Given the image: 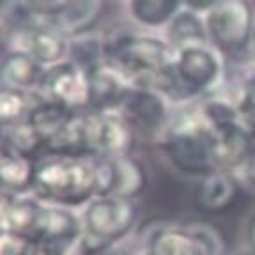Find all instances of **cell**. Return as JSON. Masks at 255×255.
I'll use <instances>...</instances> for the list:
<instances>
[{
	"label": "cell",
	"mask_w": 255,
	"mask_h": 255,
	"mask_svg": "<svg viewBox=\"0 0 255 255\" xmlns=\"http://www.w3.org/2000/svg\"><path fill=\"white\" fill-rule=\"evenodd\" d=\"M36 161L37 159L0 145V188L11 193H32Z\"/></svg>",
	"instance_id": "16"
},
{
	"label": "cell",
	"mask_w": 255,
	"mask_h": 255,
	"mask_svg": "<svg viewBox=\"0 0 255 255\" xmlns=\"http://www.w3.org/2000/svg\"><path fill=\"white\" fill-rule=\"evenodd\" d=\"M131 18L145 28H165L183 9V0H128Z\"/></svg>",
	"instance_id": "19"
},
{
	"label": "cell",
	"mask_w": 255,
	"mask_h": 255,
	"mask_svg": "<svg viewBox=\"0 0 255 255\" xmlns=\"http://www.w3.org/2000/svg\"><path fill=\"white\" fill-rule=\"evenodd\" d=\"M2 129H4V126H2V123H0V135H2Z\"/></svg>",
	"instance_id": "33"
},
{
	"label": "cell",
	"mask_w": 255,
	"mask_h": 255,
	"mask_svg": "<svg viewBox=\"0 0 255 255\" xmlns=\"http://www.w3.org/2000/svg\"><path fill=\"white\" fill-rule=\"evenodd\" d=\"M175 50L167 39L149 34H121L105 41L107 66L126 76L133 85H143L174 60Z\"/></svg>",
	"instance_id": "2"
},
{
	"label": "cell",
	"mask_w": 255,
	"mask_h": 255,
	"mask_svg": "<svg viewBox=\"0 0 255 255\" xmlns=\"http://www.w3.org/2000/svg\"><path fill=\"white\" fill-rule=\"evenodd\" d=\"M32 2L44 20L59 23V20L66 14L73 0H32Z\"/></svg>",
	"instance_id": "29"
},
{
	"label": "cell",
	"mask_w": 255,
	"mask_h": 255,
	"mask_svg": "<svg viewBox=\"0 0 255 255\" xmlns=\"http://www.w3.org/2000/svg\"><path fill=\"white\" fill-rule=\"evenodd\" d=\"M204 20L209 43L222 55H239L255 44V9L248 0H222Z\"/></svg>",
	"instance_id": "5"
},
{
	"label": "cell",
	"mask_w": 255,
	"mask_h": 255,
	"mask_svg": "<svg viewBox=\"0 0 255 255\" xmlns=\"http://www.w3.org/2000/svg\"><path fill=\"white\" fill-rule=\"evenodd\" d=\"M2 4H4V0H0V11H2Z\"/></svg>",
	"instance_id": "34"
},
{
	"label": "cell",
	"mask_w": 255,
	"mask_h": 255,
	"mask_svg": "<svg viewBox=\"0 0 255 255\" xmlns=\"http://www.w3.org/2000/svg\"><path fill=\"white\" fill-rule=\"evenodd\" d=\"M84 236L98 243L117 245L131 234L136 223L135 200L98 195L80 209Z\"/></svg>",
	"instance_id": "6"
},
{
	"label": "cell",
	"mask_w": 255,
	"mask_h": 255,
	"mask_svg": "<svg viewBox=\"0 0 255 255\" xmlns=\"http://www.w3.org/2000/svg\"><path fill=\"white\" fill-rule=\"evenodd\" d=\"M190 231L199 238V241L202 243V247L206 248L207 255H225V243L223 238L213 225L202 222H193L186 223Z\"/></svg>",
	"instance_id": "26"
},
{
	"label": "cell",
	"mask_w": 255,
	"mask_h": 255,
	"mask_svg": "<svg viewBox=\"0 0 255 255\" xmlns=\"http://www.w3.org/2000/svg\"><path fill=\"white\" fill-rule=\"evenodd\" d=\"M48 213L50 204L34 193H11L0 215V229H7L37 247L46 229Z\"/></svg>",
	"instance_id": "10"
},
{
	"label": "cell",
	"mask_w": 255,
	"mask_h": 255,
	"mask_svg": "<svg viewBox=\"0 0 255 255\" xmlns=\"http://www.w3.org/2000/svg\"><path fill=\"white\" fill-rule=\"evenodd\" d=\"M69 255H138V254L131 252L124 243H117V245L98 243V241H92V239L84 236Z\"/></svg>",
	"instance_id": "27"
},
{
	"label": "cell",
	"mask_w": 255,
	"mask_h": 255,
	"mask_svg": "<svg viewBox=\"0 0 255 255\" xmlns=\"http://www.w3.org/2000/svg\"><path fill=\"white\" fill-rule=\"evenodd\" d=\"M0 255H37V247L7 229H0Z\"/></svg>",
	"instance_id": "28"
},
{
	"label": "cell",
	"mask_w": 255,
	"mask_h": 255,
	"mask_svg": "<svg viewBox=\"0 0 255 255\" xmlns=\"http://www.w3.org/2000/svg\"><path fill=\"white\" fill-rule=\"evenodd\" d=\"M76 114H80V112H73L59 103H53V101H50V100L39 98V100L34 103V107H32L27 121L34 126L37 135L43 138L44 151H46L48 143L52 142V140L62 131L64 128L68 126L69 121H71Z\"/></svg>",
	"instance_id": "17"
},
{
	"label": "cell",
	"mask_w": 255,
	"mask_h": 255,
	"mask_svg": "<svg viewBox=\"0 0 255 255\" xmlns=\"http://www.w3.org/2000/svg\"><path fill=\"white\" fill-rule=\"evenodd\" d=\"M199 119L206 124L213 133H222L225 129H231L239 126V116L236 101L223 100V98H207L200 105Z\"/></svg>",
	"instance_id": "22"
},
{
	"label": "cell",
	"mask_w": 255,
	"mask_h": 255,
	"mask_svg": "<svg viewBox=\"0 0 255 255\" xmlns=\"http://www.w3.org/2000/svg\"><path fill=\"white\" fill-rule=\"evenodd\" d=\"M220 2H222V0H183V7L206 16L207 12L211 11V9H215Z\"/></svg>",
	"instance_id": "31"
},
{
	"label": "cell",
	"mask_w": 255,
	"mask_h": 255,
	"mask_svg": "<svg viewBox=\"0 0 255 255\" xmlns=\"http://www.w3.org/2000/svg\"><path fill=\"white\" fill-rule=\"evenodd\" d=\"M239 172H241V177H243L245 183L255 190V143L248 152V156L245 158L243 165L239 167Z\"/></svg>",
	"instance_id": "30"
},
{
	"label": "cell",
	"mask_w": 255,
	"mask_h": 255,
	"mask_svg": "<svg viewBox=\"0 0 255 255\" xmlns=\"http://www.w3.org/2000/svg\"><path fill=\"white\" fill-rule=\"evenodd\" d=\"M172 71L181 101L206 98L223 76L222 53L211 43L190 44L175 50Z\"/></svg>",
	"instance_id": "4"
},
{
	"label": "cell",
	"mask_w": 255,
	"mask_h": 255,
	"mask_svg": "<svg viewBox=\"0 0 255 255\" xmlns=\"http://www.w3.org/2000/svg\"><path fill=\"white\" fill-rule=\"evenodd\" d=\"M170 101L151 87L133 85L124 98L119 114L135 135L158 136L170 126Z\"/></svg>",
	"instance_id": "8"
},
{
	"label": "cell",
	"mask_w": 255,
	"mask_h": 255,
	"mask_svg": "<svg viewBox=\"0 0 255 255\" xmlns=\"http://www.w3.org/2000/svg\"><path fill=\"white\" fill-rule=\"evenodd\" d=\"M43 20L44 18L37 12L32 0H4L2 4L0 25L7 32H11L12 37L28 30Z\"/></svg>",
	"instance_id": "21"
},
{
	"label": "cell",
	"mask_w": 255,
	"mask_h": 255,
	"mask_svg": "<svg viewBox=\"0 0 255 255\" xmlns=\"http://www.w3.org/2000/svg\"><path fill=\"white\" fill-rule=\"evenodd\" d=\"M98 7H100V0H73L66 14L60 18L57 25L68 34L85 30L96 18Z\"/></svg>",
	"instance_id": "24"
},
{
	"label": "cell",
	"mask_w": 255,
	"mask_h": 255,
	"mask_svg": "<svg viewBox=\"0 0 255 255\" xmlns=\"http://www.w3.org/2000/svg\"><path fill=\"white\" fill-rule=\"evenodd\" d=\"M161 147L172 167L184 175L200 179L220 170L216 138L200 119L168 126Z\"/></svg>",
	"instance_id": "3"
},
{
	"label": "cell",
	"mask_w": 255,
	"mask_h": 255,
	"mask_svg": "<svg viewBox=\"0 0 255 255\" xmlns=\"http://www.w3.org/2000/svg\"><path fill=\"white\" fill-rule=\"evenodd\" d=\"M248 243H250L252 254L255 255V215L250 220V225H248Z\"/></svg>",
	"instance_id": "32"
},
{
	"label": "cell",
	"mask_w": 255,
	"mask_h": 255,
	"mask_svg": "<svg viewBox=\"0 0 255 255\" xmlns=\"http://www.w3.org/2000/svg\"><path fill=\"white\" fill-rule=\"evenodd\" d=\"M236 108L241 126L255 136V73H252L241 85Z\"/></svg>",
	"instance_id": "25"
},
{
	"label": "cell",
	"mask_w": 255,
	"mask_h": 255,
	"mask_svg": "<svg viewBox=\"0 0 255 255\" xmlns=\"http://www.w3.org/2000/svg\"><path fill=\"white\" fill-rule=\"evenodd\" d=\"M37 100L39 98L27 94L23 91L0 85V123L2 126L25 121Z\"/></svg>",
	"instance_id": "23"
},
{
	"label": "cell",
	"mask_w": 255,
	"mask_h": 255,
	"mask_svg": "<svg viewBox=\"0 0 255 255\" xmlns=\"http://www.w3.org/2000/svg\"><path fill=\"white\" fill-rule=\"evenodd\" d=\"M46 69L27 52L14 48L0 62V80L2 85L41 98Z\"/></svg>",
	"instance_id": "14"
},
{
	"label": "cell",
	"mask_w": 255,
	"mask_h": 255,
	"mask_svg": "<svg viewBox=\"0 0 255 255\" xmlns=\"http://www.w3.org/2000/svg\"><path fill=\"white\" fill-rule=\"evenodd\" d=\"M87 151L96 158L131 154L135 131L119 112H85Z\"/></svg>",
	"instance_id": "7"
},
{
	"label": "cell",
	"mask_w": 255,
	"mask_h": 255,
	"mask_svg": "<svg viewBox=\"0 0 255 255\" xmlns=\"http://www.w3.org/2000/svg\"><path fill=\"white\" fill-rule=\"evenodd\" d=\"M41 98L73 112L89 110V75L71 60L46 69Z\"/></svg>",
	"instance_id": "9"
},
{
	"label": "cell",
	"mask_w": 255,
	"mask_h": 255,
	"mask_svg": "<svg viewBox=\"0 0 255 255\" xmlns=\"http://www.w3.org/2000/svg\"><path fill=\"white\" fill-rule=\"evenodd\" d=\"M103 190L101 195H114L135 200L147 186L145 165L133 154L117 158H101Z\"/></svg>",
	"instance_id": "12"
},
{
	"label": "cell",
	"mask_w": 255,
	"mask_h": 255,
	"mask_svg": "<svg viewBox=\"0 0 255 255\" xmlns=\"http://www.w3.org/2000/svg\"><path fill=\"white\" fill-rule=\"evenodd\" d=\"M18 50L32 55L44 68H52L60 62L69 60L71 37L53 21L43 20L28 30L14 36Z\"/></svg>",
	"instance_id": "11"
},
{
	"label": "cell",
	"mask_w": 255,
	"mask_h": 255,
	"mask_svg": "<svg viewBox=\"0 0 255 255\" xmlns=\"http://www.w3.org/2000/svg\"><path fill=\"white\" fill-rule=\"evenodd\" d=\"M131 87L133 84L126 76L105 64L103 68L89 75V110L119 112Z\"/></svg>",
	"instance_id": "15"
},
{
	"label": "cell",
	"mask_w": 255,
	"mask_h": 255,
	"mask_svg": "<svg viewBox=\"0 0 255 255\" xmlns=\"http://www.w3.org/2000/svg\"><path fill=\"white\" fill-rule=\"evenodd\" d=\"M165 39L174 50L190 44L209 43L204 16L183 7L165 27Z\"/></svg>",
	"instance_id": "18"
},
{
	"label": "cell",
	"mask_w": 255,
	"mask_h": 255,
	"mask_svg": "<svg viewBox=\"0 0 255 255\" xmlns=\"http://www.w3.org/2000/svg\"><path fill=\"white\" fill-rule=\"evenodd\" d=\"M101 158L46 152L36 161V179L32 193L43 202L82 209L89 200L101 195Z\"/></svg>",
	"instance_id": "1"
},
{
	"label": "cell",
	"mask_w": 255,
	"mask_h": 255,
	"mask_svg": "<svg viewBox=\"0 0 255 255\" xmlns=\"http://www.w3.org/2000/svg\"><path fill=\"white\" fill-rule=\"evenodd\" d=\"M0 145L9 151L20 152L28 158L39 159L44 154V142L27 119L4 126L0 135Z\"/></svg>",
	"instance_id": "20"
},
{
	"label": "cell",
	"mask_w": 255,
	"mask_h": 255,
	"mask_svg": "<svg viewBox=\"0 0 255 255\" xmlns=\"http://www.w3.org/2000/svg\"><path fill=\"white\" fill-rule=\"evenodd\" d=\"M239 197V181L234 172L215 170L199 179L195 188V204L200 211L222 215L229 211Z\"/></svg>",
	"instance_id": "13"
}]
</instances>
